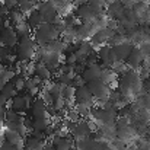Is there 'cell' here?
<instances>
[{
    "instance_id": "obj_1",
    "label": "cell",
    "mask_w": 150,
    "mask_h": 150,
    "mask_svg": "<svg viewBox=\"0 0 150 150\" xmlns=\"http://www.w3.org/2000/svg\"><path fill=\"white\" fill-rule=\"evenodd\" d=\"M118 89L128 98H139L143 91V79L139 70L127 69L118 79Z\"/></svg>"
},
{
    "instance_id": "obj_2",
    "label": "cell",
    "mask_w": 150,
    "mask_h": 150,
    "mask_svg": "<svg viewBox=\"0 0 150 150\" xmlns=\"http://www.w3.org/2000/svg\"><path fill=\"white\" fill-rule=\"evenodd\" d=\"M37 51H38V45H37L35 40L32 37H28V38L19 40V42L15 48V55H16L18 63H29L35 58Z\"/></svg>"
},
{
    "instance_id": "obj_3",
    "label": "cell",
    "mask_w": 150,
    "mask_h": 150,
    "mask_svg": "<svg viewBox=\"0 0 150 150\" xmlns=\"http://www.w3.org/2000/svg\"><path fill=\"white\" fill-rule=\"evenodd\" d=\"M32 38L35 40L38 47H45L51 41L60 38V32L55 29V26L52 23H42L41 26H38L34 31Z\"/></svg>"
},
{
    "instance_id": "obj_4",
    "label": "cell",
    "mask_w": 150,
    "mask_h": 150,
    "mask_svg": "<svg viewBox=\"0 0 150 150\" xmlns=\"http://www.w3.org/2000/svg\"><path fill=\"white\" fill-rule=\"evenodd\" d=\"M66 122V127L71 136V139L76 142V140H82V139H88L93 134V128H92V124L88 121V120H80L79 122H70L67 120H64Z\"/></svg>"
},
{
    "instance_id": "obj_5",
    "label": "cell",
    "mask_w": 150,
    "mask_h": 150,
    "mask_svg": "<svg viewBox=\"0 0 150 150\" xmlns=\"http://www.w3.org/2000/svg\"><path fill=\"white\" fill-rule=\"evenodd\" d=\"M34 100H35V98L32 95L26 93V92L23 95H19L18 93L13 99L9 102L7 109H12V111H15V112L21 114V115H25V114L29 112V108H31V105H32Z\"/></svg>"
},
{
    "instance_id": "obj_6",
    "label": "cell",
    "mask_w": 150,
    "mask_h": 150,
    "mask_svg": "<svg viewBox=\"0 0 150 150\" xmlns=\"http://www.w3.org/2000/svg\"><path fill=\"white\" fill-rule=\"evenodd\" d=\"M88 88L91 89L92 95L96 102H105V100H109L111 96V92H112V88L109 85H106L105 82H102L100 79L98 80H93L91 83H88Z\"/></svg>"
},
{
    "instance_id": "obj_7",
    "label": "cell",
    "mask_w": 150,
    "mask_h": 150,
    "mask_svg": "<svg viewBox=\"0 0 150 150\" xmlns=\"http://www.w3.org/2000/svg\"><path fill=\"white\" fill-rule=\"evenodd\" d=\"M37 10L42 15L44 23H54L57 21V18L60 16L58 10L55 9V6L51 0H42V1L37 3Z\"/></svg>"
},
{
    "instance_id": "obj_8",
    "label": "cell",
    "mask_w": 150,
    "mask_h": 150,
    "mask_svg": "<svg viewBox=\"0 0 150 150\" xmlns=\"http://www.w3.org/2000/svg\"><path fill=\"white\" fill-rule=\"evenodd\" d=\"M74 105H83V106H88V108H93L96 105V100L93 98L91 89L88 88V85H83V86L76 89Z\"/></svg>"
},
{
    "instance_id": "obj_9",
    "label": "cell",
    "mask_w": 150,
    "mask_h": 150,
    "mask_svg": "<svg viewBox=\"0 0 150 150\" xmlns=\"http://www.w3.org/2000/svg\"><path fill=\"white\" fill-rule=\"evenodd\" d=\"M47 136L45 133H37V131H31V134H28L25 137V147L31 150H44L47 144Z\"/></svg>"
},
{
    "instance_id": "obj_10",
    "label": "cell",
    "mask_w": 150,
    "mask_h": 150,
    "mask_svg": "<svg viewBox=\"0 0 150 150\" xmlns=\"http://www.w3.org/2000/svg\"><path fill=\"white\" fill-rule=\"evenodd\" d=\"M74 15H76V16L79 18V21H82V22H95L96 18L99 16V15L96 13V10H95L88 1L77 4L76 9H74Z\"/></svg>"
},
{
    "instance_id": "obj_11",
    "label": "cell",
    "mask_w": 150,
    "mask_h": 150,
    "mask_svg": "<svg viewBox=\"0 0 150 150\" xmlns=\"http://www.w3.org/2000/svg\"><path fill=\"white\" fill-rule=\"evenodd\" d=\"M98 57H99V64L100 67L105 70V69H111L115 61H117V57H115V52H114V48L109 47L108 44L100 47L98 50Z\"/></svg>"
},
{
    "instance_id": "obj_12",
    "label": "cell",
    "mask_w": 150,
    "mask_h": 150,
    "mask_svg": "<svg viewBox=\"0 0 150 150\" xmlns=\"http://www.w3.org/2000/svg\"><path fill=\"white\" fill-rule=\"evenodd\" d=\"M0 42H1V45H4L7 48H12V50L16 48V45L19 42V37H18V34H16L13 26H4L1 29V32H0Z\"/></svg>"
},
{
    "instance_id": "obj_13",
    "label": "cell",
    "mask_w": 150,
    "mask_h": 150,
    "mask_svg": "<svg viewBox=\"0 0 150 150\" xmlns=\"http://www.w3.org/2000/svg\"><path fill=\"white\" fill-rule=\"evenodd\" d=\"M29 115H31V120L50 117V114H48V105L41 99V98L35 99L32 102L31 108H29Z\"/></svg>"
},
{
    "instance_id": "obj_14",
    "label": "cell",
    "mask_w": 150,
    "mask_h": 150,
    "mask_svg": "<svg viewBox=\"0 0 150 150\" xmlns=\"http://www.w3.org/2000/svg\"><path fill=\"white\" fill-rule=\"evenodd\" d=\"M102 71H103V69L100 67L99 63H98V64H89V66H86V67L83 69V71L80 73V76H82L83 82L88 85V83H91V82H93V80L100 79Z\"/></svg>"
},
{
    "instance_id": "obj_15",
    "label": "cell",
    "mask_w": 150,
    "mask_h": 150,
    "mask_svg": "<svg viewBox=\"0 0 150 150\" xmlns=\"http://www.w3.org/2000/svg\"><path fill=\"white\" fill-rule=\"evenodd\" d=\"M96 31H99V28L95 25V22H82L79 23V26L76 28L77 32V38L80 41L83 40H91L93 37V34H96Z\"/></svg>"
},
{
    "instance_id": "obj_16",
    "label": "cell",
    "mask_w": 150,
    "mask_h": 150,
    "mask_svg": "<svg viewBox=\"0 0 150 150\" xmlns=\"http://www.w3.org/2000/svg\"><path fill=\"white\" fill-rule=\"evenodd\" d=\"M144 61H146V57L143 55L142 50H140L139 47H134L133 51H131V54H130V57L127 58L125 64H127V67H128V69L139 70L142 66H144Z\"/></svg>"
},
{
    "instance_id": "obj_17",
    "label": "cell",
    "mask_w": 150,
    "mask_h": 150,
    "mask_svg": "<svg viewBox=\"0 0 150 150\" xmlns=\"http://www.w3.org/2000/svg\"><path fill=\"white\" fill-rule=\"evenodd\" d=\"M34 76L38 77L41 83H48L51 79H52L54 73L51 71L44 63L38 61V63H34Z\"/></svg>"
},
{
    "instance_id": "obj_18",
    "label": "cell",
    "mask_w": 150,
    "mask_h": 150,
    "mask_svg": "<svg viewBox=\"0 0 150 150\" xmlns=\"http://www.w3.org/2000/svg\"><path fill=\"white\" fill-rule=\"evenodd\" d=\"M50 143L55 147V150H74V142L71 136H54Z\"/></svg>"
},
{
    "instance_id": "obj_19",
    "label": "cell",
    "mask_w": 150,
    "mask_h": 150,
    "mask_svg": "<svg viewBox=\"0 0 150 150\" xmlns=\"http://www.w3.org/2000/svg\"><path fill=\"white\" fill-rule=\"evenodd\" d=\"M112 48H114V52H115L117 61H122V63H125L127 58L130 57V54H131L133 48H134V45H133L130 41H127V42H122V44L115 45V47H112Z\"/></svg>"
},
{
    "instance_id": "obj_20",
    "label": "cell",
    "mask_w": 150,
    "mask_h": 150,
    "mask_svg": "<svg viewBox=\"0 0 150 150\" xmlns=\"http://www.w3.org/2000/svg\"><path fill=\"white\" fill-rule=\"evenodd\" d=\"M124 10H125V7L117 0V1H114V3H111V4H108V6L105 7V15H106L109 19L120 21V19L122 18V15H124Z\"/></svg>"
},
{
    "instance_id": "obj_21",
    "label": "cell",
    "mask_w": 150,
    "mask_h": 150,
    "mask_svg": "<svg viewBox=\"0 0 150 150\" xmlns=\"http://www.w3.org/2000/svg\"><path fill=\"white\" fill-rule=\"evenodd\" d=\"M3 136H4V140H6V142H9V143H12V144H15V146H19V147H22V149L25 147V137H23L21 133L4 128Z\"/></svg>"
},
{
    "instance_id": "obj_22",
    "label": "cell",
    "mask_w": 150,
    "mask_h": 150,
    "mask_svg": "<svg viewBox=\"0 0 150 150\" xmlns=\"http://www.w3.org/2000/svg\"><path fill=\"white\" fill-rule=\"evenodd\" d=\"M44 83H41L38 77L29 76V77H26V82H25V92L32 95V96H35V95L41 93V86Z\"/></svg>"
},
{
    "instance_id": "obj_23",
    "label": "cell",
    "mask_w": 150,
    "mask_h": 150,
    "mask_svg": "<svg viewBox=\"0 0 150 150\" xmlns=\"http://www.w3.org/2000/svg\"><path fill=\"white\" fill-rule=\"evenodd\" d=\"M108 40H109L108 31H106V28H103V29L96 31V34H93V37H92L89 41H91V44H92L95 48L99 50L100 47H103V45L108 44Z\"/></svg>"
},
{
    "instance_id": "obj_24",
    "label": "cell",
    "mask_w": 150,
    "mask_h": 150,
    "mask_svg": "<svg viewBox=\"0 0 150 150\" xmlns=\"http://www.w3.org/2000/svg\"><path fill=\"white\" fill-rule=\"evenodd\" d=\"M42 48H45L47 51H50V52H54V54H58V55H63L64 52H66V48H67V44L63 41V40H54V41H51L50 44H47L45 47H42Z\"/></svg>"
},
{
    "instance_id": "obj_25",
    "label": "cell",
    "mask_w": 150,
    "mask_h": 150,
    "mask_svg": "<svg viewBox=\"0 0 150 150\" xmlns=\"http://www.w3.org/2000/svg\"><path fill=\"white\" fill-rule=\"evenodd\" d=\"M74 147L76 150H96L98 147V142L92 137L88 139H82V140H76L74 142Z\"/></svg>"
},
{
    "instance_id": "obj_26",
    "label": "cell",
    "mask_w": 150,
    "mask_h": 150,
    "mask_svg": "<svg viewBox=\"0 0 150 150\" xmlns=\"http://www.w3.org/2000/svg\"><path fill=\"white\" fill-rule=\"evenodd\" d=\"M26 22H28V25L31 26V29H32V31H35L38 26H41V25L44 23V19H42V15L35 9L34 12H31V13L28 15Z\"/></svg>"
},
{
    "instance_id": "obj_27",
    "label": "cell",
    "mask_w": 150,
    "mask_h": 150,
    "mask_svg": "<svg viewBox=\"0 0 150 150\" xmlns=\"http://www.w3.org/2000/svg\"><path fill=\"white\" fill-rule=\"evenodd\" d=\"M0 95H1L4 99H7L10 102V100L18 95V89L15 88V85H13L12 82H7V83H4L3 88L0 89Z\"/></svg>"
},
{
    "instance_id": "obj_28",
    "label": "cell",
    "mask_w": 150,
    "mask_h": 150,
    "mask_svg": "<svg viewBox=\"0 0 150 150\" xmlns=\"http://www.w3.org/2000/svg\"><path fill=\"white\" fill-rule=\"evenodd\" d=\"M15 31H16L19 40H22V38H28V37H32V34H34V31L31 29V26L28 25L26 21H23V22H21L19 25H16V26H15Z\"/></svg>"
},
{
    "instance_id": "obj_29",
    "label": "cell",
    "mask_w": 150,
    "mask_h": 150,
    "mask_svg": "<svg viewBox=\"0 0 150 150\" xmlns=\"http://www.w3.org/2000/svg\"><path fill=\"white\" fill-rule=\"evenodd\" d=\"M117 73L112 70V69H105L103 71H102V76H100V80L102 82H105L106 85H109L111 88L117 83Z\"/></svg>"
},
{
    "instance_id": "obj_30",
    "label": "cell",
    "mask_w": 150,
    "mask_h": 150,
    "mask_svg": "<svg viewBox=\"0 0 150 150\" xmlns=\"http://www.w3.org/2000/svg\"><path fill=\"white\" fill-rule=\"evenodd\" d=\"M18 9L23 13V15H29L31 12H34L37 9V3H34L32 0H19Z\"/></svg>"
},
{
    "instance_id": "obj_31",
    "label": "cell",
    "mask_w": 150,
    "mask_h": 150,
    "mask_svg": "<svg viewBox=\"0 0 150 150\" xmlns=\"http://www.w3.org/2000/svg\"><path fill=\"white\" fill-rule=\"evenodd\" d=\"M9 21H10V23H12L13 28H15L16 25H19L21 22H23V21H26V19H25V15H23L19 9H15V10L10 12V15H9Z\"/></svg>"
},
{
    "instance_id": "obj_32",
    "label": "cell",
    "mask_w": 150,
    "mask_h": 150,
    "mask_svg": "<svg viewBox=\"0 0 150 150\" xmlns=\"http://www.w3.org/2000/svg\"><path fill=\"white\" fill-rule=\"evenodd\" d=\"M63 21H64L66 29H73V28H77L79 26V18L74 13H70V15L63 16Z\"/></svg>"
},
{
    "instance_id": "obj_33",
    "label": "cell",
    "mask_w": 150,
    "mask_h": 150,
    "mask_svg": "<svg viewBox=\"0 0 150 150\" xmlns=\"http://www.w3.org/2000/svg\"><path fill=\"white\" fill-rule=\"evenodd\" d=\"M57 85H60L61 88H66V86H71V82H73V77L67 76V74H55V80H54Z\"/></svg>"
},
{
    "instance_id": "obj_34",
    "label": "cell",
    "mask_w": 150,
    "mask_h": 150,
    "mask_svg": "<svg viewBox=\"0 0 150 150\" xmlns=\"http://www.w3.org/2000/svg\"><path fill=\"white\" fill-rule=\"evenodd\" d=\"M10 82L15 85V88L18 89V92H19V91H25V82H26V77H25V76H22V74L16 73V74H15V77H13Z\"/></svg>"
},
{
    "instance_id": "obj_35",
    "label": "cell",
    "mask_w": 150,
    "mask_h": 150,
    "mask_svg": "<svg viewBox=\"0 0 150 150\" xmlns=\"http://www.w3.org/2000/svg\"><path fill=\"white\" fill-rule=\"evenodd\" d=\"M7 82H10V80H9V76H7V67L0 66V89H1L3 85L7 83Z\"/></svg>"
},
{
    "instance_id": "obj_36",
    "label": "cell",
    "mask_w": 150,
    "mask_h": 150,
    "mask_svg": "<svg viewBox=\"0 0 150 150\" xmlns=\"http://www.w3.org/2000/svg\"><path fill=\"white\" fill-rule=\"evenodd\" d=\"M139 48L142 50L143 55H144L146 58L150 57V41H144V42H142V44L139 45Z\"/></svg>"
},
{
    "instance_id": "obj_37",
    "label": "cell",
    "mask_w": 150,
    "mask_h": 150,
    "mask_svg": "<svg viewBox=\"0 0 150 150\" xmlns=\"http://www.w3.org/2000/svg\"><path fill=\"white\" fill-rule=\"evenodd\" d=\"M3 4L12 12L15 9H18V4H19V0H3Z\"/></svg>"
},
{
    "instance_id": "obj_38",
    "label": "cell",
    "mask_w": 150,
    "mask_h": 150,
    "mask_svg": "<svg viewBox=\"0 0 150 150\" xmlns=\"http://www.w3.org/2000/svg\"><path fill=\"white\" fill-rule=\"evenodd\" d=\"M0 150H22V147H19V146H15V144H12V143H9V142H3V144L0 146Z\"/></svg>"
},
{
    "instance_id": "obj_39",
    "label": "cell",
    "mask_w": 150,
    "mask_h": 150,
    "mask_svg": "<svg viewBox=\"0 0 150 150\" xmlns=\"http://www.w3.org/2000/svg\"><path fill=\"white\" fill-rule=\"evenodd\" d=\"M4 131V118H0V134H3Z\"/></svg>"
},
{
    "instance_id": "obj_40",
    "label": "cell",
    "mask_w": 150,
    "mask_h": 150,
    "mask_svg": "<svg viewBox=\"0 0 150 150\" xmlns=\"http://www.w3.org/2000/svg\"><path fill=\"white\" fill-rule=\"evenodd\" d=\"M4 21H6V19H4V18H1V16H0V32H1V29H3V28H4Z\"/></svg>"
},
{
    "instance_id": "obj_41",
    "label": "cell",
    "mask_w": 150,
    "mask_h": 150,
    "mask_svg": "<svg viewBox=\"0 0 150 150\" xmlns=\"http://www.w3.org/2000/svg\"><path fill=\"white\" fill-rule=\"evenodd\" d=\"M3 142H4V136H3V134H0V146L3 144Z\"/></svg>"
},
{
    "instance_id": "obj_42",
    "label": "cell",
    "mask_w": 150,
    "mask_h": 150,
    "mask_svg": "<svg viewBox=\"0 0 150 150\" xmlns=\"http://www.w3.org/2000/svg\"><path fill=\"white\" fill-rule=\"evenodd\" d=\"M0 66H3V57H1V54H0Z\"/></svg>"
},
{
    "instance_id": "obj_43",
    "label": "cell",
    "mask_w": 150,
    "mask_h": 150,
    "mask_svg": "<svg viewBox=\"0 0 150 150\" xmlns=\"http://www.w3.org/2000/svg\"><path fill=\"white\" fill-rule=\"evenodd\" d=\"M147 6H149V10H150V0H147Z\"/></svg>"
},
{
    "instance_id": "obj_44",
    "label": "cell",
    "mask_w": 150,
    "mask_h": 150,
    "mask_svg": "<svg viewBox=\"0 0 150 150\" xmlns=\"http://www.w3.org/2000/svg\"><path fill=\"white\" fill-rule=\"evenodd\" d=\"M22 150H31V149H28V147H23V149H22Z\"/></svg>"
},
{
    "instance_id": "obj_45",
    "label": "cell",
    "mask_w": 150,
    "mask_h": 150,
    "mask_svg": "<svg viewBox=\"0 0 150 150\" xmlns=\"http://www.w3.org/2000/svg\"><path fill=\"white\" fill-rule=\"evenodd\" d=\"M51 1H52V0H51Z\"/></svg>"
}]
</instances>
